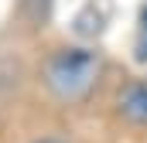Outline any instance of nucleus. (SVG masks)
Returning a JSON list of instances; mask_svg holds the SVG:
<instances>
[{"instance_id":"f257e3e1","label":"nucleus","mask_w":147,"mask_h":143,"mask_svg":"<svg viewBox=\"0 0 147 143\" xmlns=\"http://www.w3.org/2000/svg\"><path fill=\"white\" fill-rule=\"evenodd\" d=\"M103 75V55L89 44H69L58 48L55 55H48V61L41 65L45 89L58 99V102H82L96 82Z\"/></svg>"},{"instance_id":"f03ea898","label":"nucleus","mask_w":147,"mask_h":143,"mask_svg":"<svg viewBox=\"0 0 147 143\" xmlns=\"http://www.w3.org/2000/svg\"><path fill=\"white\" fill-rule=\"evenodd\" d=\"M113 109L123 123L147 126V75L130 78L127 85H120V92L113 96Z\"/></svg>"},{"instance_id":"7ed1b4c3","label":"nucleus","mask_w":147,"mask_h":143,"mask_svg":"<svg viewBox=\"0 0 147 143\" xmlns=\"http://www.w3.org/2000/svg\"><path fill=\"white\" fill-rule=\"evenodd\" d=\"M134 61L147 65V3H140L137 14V37H134Z\"/></svg>"},{"instance_id":"20e7f679","label":"nucleus","mask_w":147,"mask_h":143,"mask_svg":"<svg viewBox=\"0 0 147 143\" xmlns=\"http://www.w3.org/2000/svg\"><path fill=\"white\" fill-rule=\"evenodd\" d=\"M31 143H69V140H62V136H41V140H31Z\"/></svg>"}]
</instances>
